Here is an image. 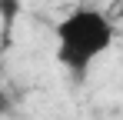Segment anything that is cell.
Listing matches in <instances>:
<instances>
[{
  "label": "cell",
  "mask_w": 123,
  "mask_h": 120,
  "mask_svg": "<svg viewBox=\"0 0 123 120\" xmlns=\"http://www.w3.org/2000/svg\"><path fill=\"white\" fill-rule=\"evenodd\" d=\"M20 20V0H0V30H3V47L10 43L13 23Z\"/></svg>",
  "instance_id": "cell-2"
},
{
  "label": "cell",
  "mask_w": 123,
  "mask_h": 120,
  "mask_svg": "<svg viewBox=\"0 0 123 120\" xmlns=\"http://www.w3.org/2000/svg\"><path fill=\"white\" fill-rule=\"evenodd\" d=\"M117 40V27L97 7H77L57 23V63L73 80H83L93 60L103 57Z\"/></svg>",
  "instance_id": "cell-1"
},
{
  "label": "cell",
  "mask_w": 123,
  "mask_h": 120,
  "mask_svg": "<svg viewBox=\"0 0 123 120\" xmlns=\"http://www.w3.org/2000/svg\"><path fill=\"white\" fill-rule=\"evenodd\" d=\"M10 107H13V103H10V97H7V90H0V117L10 113Z\"/></svg>",
  "instance_id": "cell-3"
}]
</instances>
